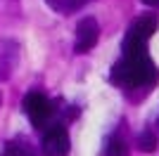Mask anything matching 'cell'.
I'll return each instance as SVG.
<instances>
[{"label":"cell","mask_w":159,"mask_h":156,"mask_svg":"<svg viewBox=\"0 0 159 156\" xmlns=\"http://www.w3.org/2000/svg\"><path fill=\"white\" fill-rule=\"evenodd\" d=\"M157 66L150 59L145 50L135 52V54H124V57L114 64L112 80L124 88H135V85H152L157 80Z\"/></svg>","instance_id":"6da1fadb"},{"label":"cell","mask_w":159,"mask_h":156,"mask_svg":"<svg viewBox=\"0 0 159 156\" xmlns=\"http://www.w3.org/2000/svg\"><path fill=\"white\" fill-rule=\"evenodd\" d=\"M157 31V19L154 17H140L131 26V31L124 38V54H135V52L145 50V43L154 36Z\"/></svg>","instance_id":"7a4b0ae2"},{"label":"cell","mask_w":159,"mask_h":156,"mask_svg":"<svg viewBox=\"0 0 159 156\" xmlns=\"http://www.w3.org/2000/svg\"><path fill=\"white\" fill-rule=\"evenodd\" d=\"M24 111H26V116L31 118V123L36 125V128H43V125L50 121L55 106L45 95H40V92H29L26 97H24Z\"/></svg>","instance_id":"3957f363"},{"label":"cell","mask_w":159,"mask_h":156,"mask_svg":"<svg viewBox=\"0 0 159 156\" xmlns=\"http://www.w3.org/2000/svg\"><path fill=\"white\" fill-rule=\"evenodd\" d=\"M43 154L45 156H66L69 154V135L64 125H52L43 135Z\"/></svg>","instance_id":"277c9868"},{"label":"cell","mask_w":159,"mask_h":156,"mask_svg":"<svg viewBox=\"0 0 159 156\" xmlns=\"http://www.w3.org/2000/svg\"><path fill=\"white\" fill-rule=\"evenodd\" d=\"M100 38V26L93 17H83L76 26V52H88Z\"/></svg>","instance_id":"5b68a950"},{"label":"cell","mask_w":159,"mask_h":156,"mask_svg":"<svg viewBox=\"0 0 159 156\" xmlns=\"http://www.w3.org/2000/svg\"><path fill=\"white\" fill-rule=\"evenodd\" d=\"M102 156H128V147H126V142H124L119 135H112L109 140H107V144H105Z\"/></svg>","instance_id":"8992f818"},{"label":"cell","mask_w":159,"mask_h":156,"mask_svg":"<svg viewBox=\"0 0 159 156\" xmlns=\"http://www.w3.org/2000/svg\"><path fill=\"white\" fill-rule=\"evenodd\" d=\"M138 149L147 151V154H152V151L157 149V135H154L152 130H145V132L138 137Z\"/></svg>","instance_id":"52a82bcc"},{"label":"cell","mask_w":159,"mask_h":156,"mask_svg":"<svg viewBox=\"0 0 159 156\" xmlns=\"http://www.w3.org/2000/svg\"><path fill=\"white\" fill-rule=\"evenodd\" d=\"M145 5H152V7H159V0H143Z\"/></svg>","instance_id":"ba28073f"},{"label":"cell","mask_w":159,"mask_h":156,"mask_svg":"<svg viewBox=\"0 0 159 156\" xmlns=\"http://www.w3.org/2000/svg\"><path fill=\"white\" fill-rule=\"evenodd\" d=\"M5 156H7V154H5Z\"/></svg>","instance_id":"9c48e42d"}]
</instances>
